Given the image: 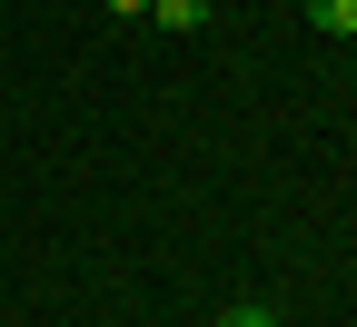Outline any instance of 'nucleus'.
Segmentation results:
<instances>
[{"mask_svg":"<svg viewBox=\"0 0 357 327\" xmlns=\"http://www.w3.org/2000/svg\"><path fill=\"white\" fill-rule=\"evenodd\" d=\"M208 10H218V0H149L159 30H208Z\"/></svg>","mask_w":357,"mask_h":327,"instance_id":"1","label":"nucleus"},{"mask_svg":"<svg viewBox=\"0 0 357 327\" xmlns=\"http://www.w3.org/2000/svg\"><path fill=\"white\" fill-rule=\"evenodd\" d=\"M307 20H318L328 40H357V0H307Z\"/></svg>","mask_w":357,"mask_h":327,"instance_id":"2","label":"nucleus"},{"mask_svg":"<svg viewBox=\"0 0 357 327\" xmlns=\"http://www.w3.org/2000/svg\"><path fill=\"white\" fill-rule=\"evenodd\" d=\"M218 327H278V317H268V307H229V317H218Z\"/></svg>","mask_w":357,"mask_h":327,"instance_id":"3","label":"nucleus"},{"mask_svg":"<svg viewBox=\"0 0 357 327\" xmlns=\"http://www.w3.org/2000/svg\"><path fill=\"white\" fill-rule=\"evenodd\" d=\"M100 10H119V20H149V0H100Z\"/></svg>","mask_w":357,"mask_h":327,"instance_id":"4","label":"nucleus"}]
</instances>
